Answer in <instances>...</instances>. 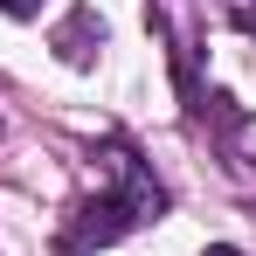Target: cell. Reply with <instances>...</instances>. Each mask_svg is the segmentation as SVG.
I'll use <instances>...</instances> for the list:
<instances>
[{"label":"cell","instance_id":"cell-1","mask_svg":"<svg viewBox=\"0 0 256 256\" xmlns=\"http://www.w3.org/2000/svg\"><path fill=\"white\" fill-rule=\"evenodd\" d=\"M111 166H118V194H97V201H84V208L70 214L62 250H104V242L132 236L138 222H152V214L166 208V194L132 166V152H111Z\"/></svg>","mask_w":256,"mask_h":256},{"label":"cell","instance_id":"cell-2","mask_svg":"<svg viewBox=\"0 0 256 256\" xmlns=\"http://www.w3.org/2000/svg\"><path fill=\"white\" fill-rule=\"evenodd\" d=\"M56 48H62V62H76V70H84L90 56L104 48V21H97L90 7H76V14L62 21V35H56Z\"/></svg>","mask_w":256,"mask_h":256},{"label":"cell","instance_id":"cell-3","mask_svg":"<svg viewBox=\"0 0 256 256\" xmlns=\"http://www.w3.org/2000/svg\"><path fill=\"white\" fill-rule=\"evenodd\" d=\"M0 14H14V21H35V14H42V0H0Z\"/></svg>","mask_w":256,"mask_h":256},{"label":"cell","instance_id":"cell-4","mask_svg":"<svg viewBox=\"0 0 256 256\" xmlns=\"http://www.w3.org/2000/svg\"><path fill=\"white\" fill-rule=\"evenodd\" d=\"M201 256H242V250H228V242H214V250H201Z\"/></svg>","mask_w":256,"mask_h":256}]
</instances>
